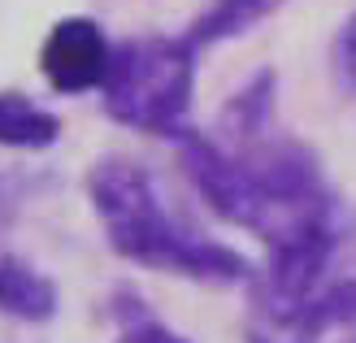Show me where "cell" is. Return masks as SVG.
Segmentation results:
<instances>
[{"label":"cell","mask_w":356,"mask_h":343,"mask_svg":"<svg viewBox=\"0 0 356 343\" xmlns=\"http://www.w3.org/2000/svg\"><path fill=\"white\" fill-rule=\"evenodd\" d=\"M87 200L96 209V222L109 248L122 261L183 274L191 282H252V265L230 244L191 230L165 209L152 174L135 157L109 152L87 170Z\"/></svg>","instance_id":"cell-1"},{"label":"cell","mask_w":356,"mask_h":343,"mask_svg":"<svg viewBox=\"0 0 356 343\" xmlns=\"http://www.w3.org/2000/svg\"><path fill=\"white\" fill-rule=\"evenodd\" d=\"M195 52L187 35H135L118 44L100 104L113 122L144 135L183 139L195 100Z\"/></svg>","instance_id":"cell-2"},{"label":"cell","mask_w":356,"mask_h":343,"mask_svg":"<svg viewBox=\"0 0 356 343\" xmlns=\"http://www.w3.org/2000/svg\"><path fill=\"white\" fill-rule=\"evenodd\" d=\"M113 52H118V44L109 40V31L96 17L70 13V17H57L44 35L40 74L57 96H87V92H100L104 87Z\"/></svg>","instance_id":"cell-3"},{"label":"cell","mask_w":356,"mask_h":343,"mask_svg":"<svg viewBox=\"0 0 356 343\" xmlns=\"http://www.w3.org/2000/svg\"><path fill=\"white\" fill-rule=\"evenodd\" d=\"M57 282H52L40 265H31L17 252H0V317L13 321H52L57 313Z\"/></svg>","instance_id":"cell-4"},{"label":"cell","mask_w":356,"mask_h":343,"mask_svg":"<svg viewBox=\"0 0 356 343\" xmlns=\"http://www.w3.org/2000/svg\"><path fill=\"white\" fill-rule=\"evenodd\" d=\"M274 104H278V79L274 70H257L218 113V139L226 143H252L274 131Z\"/></svg>","instance_id":"cell-5"},{"label":"cell","mask_w":356,"mask_h":343,"mask_svg":"<svg viewBox=\"0 0 356 343\" xmlns=\"http://www.w3.org/2000/svg\"><path fill=\"white\" fill-rule=\"evenodd\" d=\"M287 0H209V5L191 17V26L183 31L187 44L195 52H209L218 44H230L248 35L252 26H261L265 17H274Z\"/></svg>","instance_id":"cell-6"},{"label":"cell","mask_w":356,"mask_h":343,"mask_svg":"<svg viewBox=\"0 0 356 343\" xmlns=\"http://www.w3.org/2000/svg\"><path fill=\"white\" fill-rule=\"evenodd\" d=\"M61 139V118L26 92H0V148L48 152Z\"/></svg>","instance_id":"cell-7"},{"label":"cell","mask_w":356,"mask_h":343,"mask_svg":"<svg viewBox=\"0 0 356 343\" xmlns=\"http://www.w3.org/2000/svg\"><path fill=\"white\" fill-rule=\"evenodd\" d=\"M330 61H334V74H339V83L356 96V13L339 26V35H334Z\"/></svg>","instance_id":"cell-8"},{"label":"cell","mask_w":356,"mask_h":343,"mask_svg":"<svg viewBox=\"0 0 356 343\" xmlns=\"http://www.w3.org/2000/svg\"><path fill=\"white\" fill-rule=\"evenodd\" d=\"M118 343H191V339H187V335H178L174 326H165V321L139 317V321H131V326L118 335Z\"/></svg>","instance_id":"cell-9"},{"label":"cell","mask_w":356,"mask_h":343,"mask_svg":"<svg viewBox=\"0 0 356 343\" xmlns=\"http://www.w3.org/2000/svg\"><path fill=\"white\" fill-rule=\"evenodd\" d=\"M348 343H356V339H348Z\"/></svg>","instance_id":"cell-10"}]
</instances>
